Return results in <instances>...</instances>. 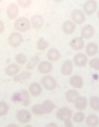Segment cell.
<instances>
[{
    "instance_id": "6da1fadb",
    "label": "cell",
    "mask_w": 99,
    "mask_h": 127,
    "mask_svg": "<svg viewBox=\"0 0 99 127\" xmlns=\"http://www.w3.org/2000/svg\"><path fill=\"white\" fill-rule=\"evenodd\" d=\"M30 27H31L30 20H28V19L24 16L16 17L15 21H14V29H15V31L25 32V31H28L30 29Z\"/></svg>"
},
{
    "instance_id": "7a4b0ae2",
    "label": "cell",
    "mask_w": 99,
    "mask_h": 127,
    "mask_svg": "<svg viewBox=\"0 0 99 127\" xmlns=\"http://www.w3.org/2000/svg\"><path fill=\"white\" fill-rule=\"evenodd\" d=\"M40 84L43 86V89H46V90H49V91H52L56 88L55 79L53 76H51V75H49V74H46V75H44V76L42 77Z\"/></svg>"
},
{
    "instance_id": "3957f363",
    "label": "cell",
    "mask_w": 99,
    "mask_h": 127,
    "mask_svg": "<svg viewBox=\"0 0 99 127\" xmlns=\"http://www.w3.org/2000/svg\"><path fill=\"white\" fill-rule=\"evenodd\" d=\"M70 20L73 21L74 23L77 24H83L86 20V15L84 14L82 9H74L72 13H70Z\"/></svg>"
},
{
    "instance_id": "277c9868",
    "label": "cell",
    "mask_w": 99,
    "mask_h": 127,
    "mask_svg": "<svg viewBox=\"0 0 99 127\" xmlns=\"http://www.w3.org/2000/svg\"><path fill=\"white\" fill-rule=\"evenodd\" d=\"M22 43H23V37L19 31L12 32L8 36V44L12 47H19L20 45H22Z\"/></svg>"
},
{
    "instance_id": "5b68a950",
    "label": "cell",
    "mask_w": 99,
    "mask_h": 127,
    "mask_svg": "<svg viewBox=\"0 0 99 127\" xmlns=\"http://www.w3.org/2000/svg\"><path fill=\"white\" fill-rule=\"evenodd\" d=\"M98 9V3L96 0H88L84 5H83V12L85 15L91 16L92 14H95Z\"/></svg>"
},
{
    "instance_id": "8992f818",
    "label": "cell",
    "mask_w": 99,
    "mask_h": 127,
    "mask_svg": "<svg viewBox=\"0 0 99 127\" xmlns=\"http://www.w3.org/2000/svg\"><path fill=\"white\" fill-rule=\"evenodd\" d=\"M16 118L21 124H28L32 118V113H31V111H28L26 109H22L16 112Z\"/></svg>"
},
{
    "instance_id": "52a82bcc",
    "label": "cell",
    "mask_w": 99,
    "mask_h": 127,
    "mask_svg": "<svg viewBox=\"0 0 99 127\" xmlns=\"http://www.w3.org/2000/svg\"><path fill=\"white\" fill-rule=\"evenodd\" d=\"M37 69L40 74L43 75H46V74H50L53 69V65L52 61L50 60H44V61H39L38 65H37Z\"/></svg>"
},
{
    "instance_id": "ba28073f",
    "label": "cell",
    "mask_w": 99,
    "mask_h": 127,
    "mask_svg": "<svg viewBox=\"0 0 99 127\" xmlns=\"http://www.w3.org/2000/svg\"><path fill=\"white\" fill-rule=\"evenodd\" d=\"M88 61H89L88 56H86L85 53H81V52L76 53L73 58L74 65L77 67H85L86 65H88Z\"/></svg>"
},
{
    "instance_id": "9c48e42d",
    "label": "cell",
    "mask_w": 99,
    "mask_h": 127,
    "mask_svg": "<svg viewBox=\"0 0 99 127\" xmlns=\"http://www.w3.org/2000/svg\"><path fill=\"white\" fill-rule=\"evenodd\" d=\"M72 116H73V111L68 107H60L59 110L56 111V118L61 121L72 119Z\"/></svg>"
},
{
    "instance_id": "30bf717a",
    "label": "cell",
    "mask_w": 99,
    "mask_h": 127,
    "mask_svg": "<svg viewBox=\"0 0 99 127\" xmlns=\"http://www.w3.org/2000/svg\"><path fill=\"white\" fill-rule=\"evenodd\" d=\"M74 70V63L73 60H65L61 65V74L63 76H69L73 74Z\"/></svg>"
},
{
    "instance_id": "8fae6325",
    "label": "cell",
    "mask_w": 99,
    "mask_h": 127,
    "mask_svg": "<svg viewBox=\"0 0 99 127\" xmlns=\"http://www.w3.org/2000/svg\"><path fill=\"white\" fill-rule=\"evenodd\" d=\"M95 32H96V30H95V28L91 24H85L81 29V37L83 39H90L91 37H93Z\"/></svg>"
},
{
    "instance_id": "7c38bea8",
    "label": "cell",
    "mask_w": 99,
    "mask_h": 127,
    "mask_svg": "<svg viewBox=\"0 0 99 127\" xmlns=\"http://www.w3.org/2000/svg\"><path fill=\"white\" fill-rule=\"evenodd\" d=\"M7 17L9 20H15L19 16V5L17 3H10L6 9Z\"/></svg>"
},
{
    "instance_id": "4fadbf2b",
    "label": "cell",
    "mask_w": 99,
    "mask_h": 127,
    "mask_svg": "<svg viewBox=\"0 0 99 127\" xmlns=\"http://www.w3.org/2000/svg\"><path fill=\"white\" fill-rule=\"evenodd\" d=\"M69 45L74 51H81L83 50V47L85 46V43H84L82 37H74L73 39L69 42Z\"/></svg>"
},
{
    "instance_id": "5bb4252c",
    "label": "cell",
    "mask_w": 99,
    "mask_h": 127,
    "mask_svg": "<svg viewBox=\"0 0 99 127\" xmlns=\"http://www.w3.org/2000/svg\"><path fill=\"white\" fill-rule=\"evenodd\" d=\"M28 91H29V94L32 97H38L42 94V91H43V86L40 83H38V82H32L29 86Z\"/></svg>"
},
{
    "instance_id": "9a60e30c",
    "label": "cell",
    "mask_w": 99,
    "mask_h": 127,
    "mask_svg": "<svg viewBox=\"0 0 99 127\" xmlns=\"http://www.w3.org/2000/svg\"><path fill=\"white\" fill-rule=\"evenodd\" d=\"M76 30V23H74L72 20L65 21L62 23V32L65 35H72Z\"/></svg>"
},
{
    "instance_id": "2e32d148",
    "label": "cell",
    "mask_w": 99,
    "mask_h": 127,
    "mask_svg": "<svg viewBox=\"0 0 99 127\" xmlns=\"http://www.w3.org/2000/svg\"><path fill=\"white\" fill-rule=\"evenodd\" d=\"M69 86L74 89H81L83 87V77L81 75H72L69 79Z\"/></svg>"
},
{
    "instance_id": "e0dca14e",
    "label": "cell",
    "mask_w": 99,
    "mask_h": 127,
    "mask_svg": "<svg viewBox=\"0 0 99 127\" xmlns=\"http://www.w3.org/2000/svg\"><path fill=\"white\" fill-rule=\"evenodd\" d=\"M20 103L23 106H29L31 104V95L26 89H22L20 91Z\"/></svg>"
},
{
    "instance_id": "ac0fdd59",
    "label": "cell",
    "mask_w": 99,
    "mask_h": 127,
    "mask_svg": "<svg viewBox=\"0 0 99 127\" xmlns=\"http://www.w3.org/2000/svg\"><path fill=\"white\" fill-rule=\"evenodd\" d=\"M74 105H75L76 110H78V111H84L86 107L89 106L88 99H86L85 97H82V96H78L76 98L75 102H74Z\"/></svg>"
},
{
    "instance_id": "d6986e66",
    "label": "cell",
    "mask_w": 99,
    "mask_h": 127,
    "mask_svg": "<svg viewBox=\"0 0 99 127\" xmlns=\"http://www.w3.org/2000/svg\"><path fill=\"white\" fill-rule=\"evenodd\" d=\"M30 24H31V27L33 29H40V28L44 26V19L42 15L39 14H36V15H33L31 17V20H30Z\"/></svg>"
},
{
    "instance_id": "ffe728a7",
    "label": "cell",
    "mask_w": 99,
    "mask_h": 127,
    "mask_svg": "<svg viewBox=\"0 0 99 127\" xmlns=\"http://www.w3.org/2000/svg\"><path fill=\"white\" fill-rule=\"evenodd\" d=\"M19 72H20V65L19 64H9L5 68V73L8 76H15Z\"/></svg>"
},
{
    "instance_id": "44dd1931",
    "label": "cell",
    "mask_w": 99,
    "mask_h": 127,
    "mask_svg": "<svg viewBox=\"0 0 99 127\" xmlns=\"http://www.w3.org/2000/svg\"><path fill=\"white\" fill-rule=\"evenodd\" d=\"M31 79V70H26V72H19V73L13 76L14 82H23L25 80H29Z\"/></svg>"
},
{
    "instance_id": "7402d4cb",
    "label": "cell",
    "mask_w": 99,
    "mask_h": 127,
    "mask_svg": "<svg viewBox=\"0 0 99 127\" xmlns=\"http://www.w3.org/2000/svg\"><path fill=\"white\" fill-rule=\"evenodd\" d=\"M85 47V54L88 57H95L98 53V45L96 43H89Z\"/></svg>"
},
{
    "instance_id": "603a6c76",
    "label": "cell",
    "mask_w": 99,
    "mask_h": 127,
    "mask_svg": "<svg viewBox=\"0 0 99 127\" xmlns=\"http://www.w3.org/2000/svg\"><path fill=\"white\" fill-rule=\"evenodd\" d=\"M79 96L77 89H69V90L66 91V95H65V98L68 103H74L75 99Z\"/></svg>"
},
{
    "instance_id": "cb8c5ba5",
    "label": "cell",
    "mask_w": 99,
    "mask_h": 127,
    "mask_svg": "<svg viewBox=\"0 0 99 127\" xmlns=\"http://www.w3.org/2000/svg\"><path fill=\"white\" fill-rule=\"evenodd\" d=\"M60 58H61V53H60L59 50H56V49H50L47 51V59L50 61H58L60 60Z\"/></svg>"
},
{
    "instance_id": "d4e9b609",
    "label": "cell",
    "mask_w": 99,
    "mask_h": 127,
    "mask_svg": "<svg viewBox=\"0 0 99 127\" xmlns=\"http://www.w3.org/2000/svg\"><path fill=\"white\" fill-rule=\"evenodd\" d=\"M40 61V59H39V57L38 56H33L31 59H29V60L26 61V64H25V67H26V69L28 70H32V69H35L37 67V65H38V63Z\"/></svg>"
},
{
    "instance_id": "484cf974",
    "label": "cell",
    "mask_w": 99,
    "mask_h": 127,
    "mask_svg": "<svg viewBox=\"0 0 99 127\" xmlns=\"http://www.w3.org/2000/svg\"><path fill=\"white\" fill-rule=\"evenodd\" d=\"M85 123L89 127H96L99 125V119L96 114H89L85 118Z\"/></svg>"
},
{
    "instance_id": "4316f807",
    "label": "cell",
    "mask_w": 99,
    "mask_h": 127,
    "mask_svg": "<svg viewBox=\"0 0 99 127\" xmlns=\"http://www.w3.org/2000/svg\"><path fill=\"white\" fill-rule=\"evenodd\" d=\"M42 106H43L44 111H45V114L51 113V112H53V110L55 109V105H54V103H53L52 100H50V99L44 100L43 103H42Z\"/></svg>"
},
{
    "instance_id": "83f0119b",
    "label": "cell",
    "mask_w": 99,
    "mask_h": 127,
    "mask_svg": "<svg viewBox=\"0 0 99 127\" xmlns=\"http://www.w3.org/2000/svg\"><path fill=\"white\" fill-rule=\"evenodd\" d=\"M31 113L33 116H37V117H40V116H44L45 114V111H44L43 106H42V104H35L31 106Z\"/></svg>"
},
{
    "instance_id": "f1b7e54d",
    "label": "cell",
    "mask_w": 99,
    "mask_h": 127,
    "mask_svg": "<svg viewBox=\"0 0 99 127\" xmlns=\"http://www.w3.org/2000/svg\"><path fill=\"white\" fill-rule=\"evenodd\" d=\"M72 120H73V123H76V124H81V123L85 120V114L83 113V111L77 110V112L73 113V116H72Z\"/></svg>"
},
{
    "instance_id": "f546056e",
    "label": "cell",
    "mask_w": 99,
    "mask_h": 127,
    "mask_svg": "<svg viewBox=\"0 0 99 127\" xmlns=\"http://www.w3.org/2000/svg\"><path fill=\"white\" fill-rule=\"evenodd\" d=\"M88 104H89V106L92 109L93 111H99V97L97 96H91L90 97V99L88 100Z\"/></svg>"
},
{
    "instance_id": "4dcf8cb0",
    "label": "cell",
    "mask_w": 99,
    "mask_h": 127,
    "mask_svg": "<svg viewBox=\"0 0 99 127\" xmlns=\"http://www.w3.org/2000/svg\"><path fill=\"white\" fill-rule=\"evenodd\" d=\"M50 43L47 42L45 38H43V37H40L39 39L37 40V50H39V51H45L49 47Z\"/></svg>"
},
{
    "instance_id": "1f68e13d",
    "label": "cell",
    "mask_w": 99,
    "mask_h": 127,
    "mask_svg": "<svg viewBox=\"0 0 99 127\" xmlns=\"http://www.w3.org/2000/svg\"><path fill=\"white\" fill-rule=\"evenodd\" d=\"M88 64H89V66L91 67V69H95V70H97V72H99V58H97L96 56H95V57H91V59L88 61Z\"/></svg>"
},
{
    "instance_id": "d6a6232c",
    "label": "cell",
    "mask_w": 99,
    "mask_h": 127,
    "mask_svg": "<svg viewBox=\"0 0 99 127\" xmlns=\"http://www.w3.org/2000/svg\"><path fill=\"white\" fill-rule=\"evenodd\" d=\"M9 112V105L6 102H0V117H5Z\"/></svg>"
},
{
    "instance_id": "836d02e7",
    "label": "cell",
    "mask_w": 99,
    "mask_h": 127,
    "mask_svg": "<svg viewBox=\"0 0 99 127\" xmlns=\"http://www.w3.org/2000/svg\"><path fill=\"white\" fill-rule=\"evenodd\" d=\"M15 61H16V64H19V65H25L26 61H28V58H26V56L24 53H19L15 56Z\"/></svg>"
},
{
    "instance_id": "e575fe53",
    "label": "cell",
    "mask_w": 99,
    "mask_h": 127,
    "mask_svg": "<svg viewBox=\"0 0 99 127\" xmlns=\"http://www.w3.org/2000/svg\"><path fill=\"white\" fill-rule=\"evenodd\" d=\"M31 2H32V0H16V3L20 7H22V8H28V7H30Z\"/></svg>"
},
{
    "instance_id": "d590c367",
    "label": "cell",
    "mask_w": 99,
    "mask_h": 127,
    "mask_svg": "<svg viewBox=\"0 0 99 127\" xmlns=\"http://www.w3.org/2000/svg\"><path fill=\"white\" fill-rule=\"evenodd\" d=\"M12 100L14 103H20V93H14L12 96Z\"/></svg>"
},
{
    "instance_id": "8d00e7d4",
    "label": "cell",
    "mask_w": 99,
    "mask_h": 127,
    "mask_svg": "<svg viewBox=\"0 0 99 127\" xmlns=\"http://www.w3.org/2000/svg\"><path fill=\"white\" fill-rule=\"evenodd\" d=\"M63 123H65V126H66V127L73 126V120H72V119H67V120H65Z\"/></svg>"
},
{
    "instance_id": "74e56055",
    "label": "cell",
    "mask_w": 99,
    "mask_h": 127,
    "mask_svg": "<svg viewBox=\"0 0 99 127\" xmlns=\"http://www.w3.org/2000/svg\"><path fill=\"white\" fill-rule=\"evenodd\" d=\"M3 30H5V24H3L2 21L0 20V33H2Z\"/></svg>"
},
{
    "instance_id": "f35d334b",
    "label": "cell",
    "mask_w": 99,
    "mask_h": 127,
    "mask_svg": "<svg viewBox=\"0 0 99 127\" xmlns=\"http://www.w3.org/2000/svg\"><path fill=\"white\" fill-rule=\"evenodd\" d=\"M47 126H49V127H56V125L54 124V123H50V124L47 125Z\"/></svg>"
},
{
    "instance_id": "ab89813d",
    "label": "cell",
    "mask_w": 99,
    "mask_h": 127,
    "mask_svg": "<svg viewBox=\"0 0 99 127\" xmlns=\"http://www.w3.org/2000/svg\"><path fill=\"white\" fill-rule=\"evenodd\" d=\"M96 14H97V17L99 19V9H97V12H96Z\"/></svg>"
},
{
    "instance_id": "60d3db41",
    "label": "cell",
    "mask_w": 99,
    "mask_h": 127,
    "mask_svg": "<svg viewBox=\"0 0 99 127\" xmlns=\"http://www.w3.org/2000/svg\"><path fill=\"white\" fill-rule=\"evenodd\" d=\"M53 1H55V2H61V1H63V0H53Z\"/></svg>"
},
{
    "instance_id": "b9f144b4",
    "label": "cell",
    "mask_w": 99,
    "mask_h": 127,
    "mask_svg": "<svg viewBox=\"0 0 99 127\" xmlns=\"http://www.w3.org/2000/svg\"><path fill=\"white\" fill-rule=\"evenodd\" d=\"M15 126H16L15 124H10V125H9V127H15Z\"/></svg>"
},
{
    "instance_id": "7bdbcfd3",
    "label": "cell",
    "mask_w": 99,
    "mask_h": 127,
    "mask_svg": "<svg viewBox=\"0 0 99 127\" xmlns=\"http://www.w3.org/2000/svg\"><path fill=\"white\" fill-rule=\"evenodd\" d=\"M0 13H1V9H0Z\"/></svg>"
},
{
    "instance_id": "ee69618b",
    "label": "cell",
    "mask_w": 99,
    "mask_h": 127,
    "mask_svg": "<svg viewBox=\"0 0 99 127\" xmlns=\"http://www.w3.org/2000/svg\"><path fill=\"white\" fill-rule=\"evenodd\" d=\"M98 126H99V125H98Z\"/></svg>"
}]
</instances>
